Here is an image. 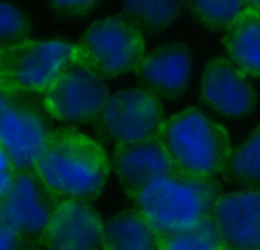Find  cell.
<instances>
[{
	"mask_svg": "<svg viewBox=\"0 0 260 250\" xmlns=\"http://www.w3.org/2000/svg\"><path fill=\"white\" fill-rule=\"evenodd\" d=\"M109 97L104 77L75 61L43 93V107L59 122L89 123L100 118Z\"/></svg>",
	"mask_w": 260,
	"mask_h": 250,
	"instance_id": "7",
	"label": "cell"
},
{
	"mask_svg": "<svg viewBox=\"0 0 260 250\" xmlns=\"http://www.w3.org/2000/svg\"><path fill=\"white\" fill-rule=\"evenodd\" d=\"M219 250H235V248H230V246H224V245H223V246H221Z\"/></svg>",
	"mask_w": 260,
	"mask_h": 250,
	"instance_id": "26",
	"label": "cell"
},
{
	"mask_svg": "<svg viewBox=\"0 0 260 250\" xmlns=\"http://www.w3.org/2000/svg\"><path fill=\"white\" fill-rule=\"evenodd\" d=\"M251 77L230 58H214L203 68L200 95L207 105L228 118H242L256 105V91Z\"/></svg>",
	"mask_w": 260,
	"mask_h": 250,
	"instance_id": "11",
	"label": "cell"
},
{
	"mask_svg": "<svg viewBox=\"0 0 260 250\" xmlns=\"http://www.w3.org/2000/svg\"><path fill=\"white\" fill-rule=\"evenodd\" d=\"M160 241L139 211H125L105 221L102 250H160Z\"/></svg>",
	"mask_w": 260,
	"mask_h": 250,
	"instance_id": "16",
	"label": "cell"
},
{
	"mask_svg": "<svg viewBox=\"0 0 260 250\" xmlns=\"http://www.w3.org/2000/svg\"><path fill=\"white\" fill-rule=\"evenodd\" d=\"M192 68V54L184 43H166L146 52L136 73L153 93L178 97L187 90Z\"/></svg>",
	"mask_w": 260,
	"mask_h": 250,
	"instance_id": "14",
	"label": "cell"
},
{
	"mask_svg": "<svg viewBox=\"0 0 260 250\" xmlns=\"http://www.w3.org/2000/svg\"><path fill=\"white\" fill-rule=\"evenodd\" d=\"M18 172L20 170L13 164V161L0 150V197L9 191V188L15 182Z\"/></svg>",
	"mask_w": 260,
	"mask_h": 250,
	"instance_id": "24",
	"label": "cell"
},
{
	"mask_svg": "<svg viewBox=\"0 0 260 250\" xmlns=\"http://www.w3.org/2000/svg\"><path fill=\"white\" fill-rule=\"evenodd\" d=\"M244 4L248 9H255V11H260V0H244Z\"/></svg>",
	"mask_w": 260,
	"mask_h": 250,
	"instance_id": "25",
	"label": "cell"
},
{
	"mask_svg": "<svg viewBox=\"0 0 260 250\" xmlns=\"http://www.w3.org/2000/svg\"><path fill=\"white\" fill-rule=\"evenodd\" d=\"M0 250H34V238L22 234L8 224H0Z\"/></svg>",
	"mask_w": 260,
	"mask_h": 250,
	"instance_id": "22",
	"label": "cell"
},
{
	"mask_svg": "<svg viewBox=\"0 0 260 250\" xmlns=\"http://www.w3.org/2000/svg\"><path fill=\"white\" fill-rule=\"evenodd\" d=\"M123 16L143 33H160L177 22L184 0H123Z\"/></svg>",
	"mask_w": 260,
	"mask_h": 250,
	"instance_id": "17",
	"label": "cell"
},
{
	"mask_svg": "<svg viewBox=\"0 0 260 250\" xmlns=\"http://www.w3.org/2000/svg\"><path fill=\"white\" fill-rule=\"evenodd\" d=\"M50 132L38 109L0 93V150L20 172L34 170Z\"/></svg>",
	"mask_w": 260,
	"mask_h": 250,
	"instance_id": "8",
	"label": "cell"
},
{
	"mask_svg": "<svg viewBox=\"0 0 260 250\" xmlns=\"http://www.w3.org/2000/svg\"><path fill=\"white\" fill-rule=\"evenodd\" d=\"M55 13L64 16H82L91 13L100 0H47Z\"/></svg>",
	"mask_w": 260,
	"mask_h": 250,
	"instance_id": "23",
	"label": "cell"
},
{
	"mask_svg": "<svg viewBox=\"0 0 260 250\" xmlns=\"http://www.w3.org/2000/svg\"><path fill=\"white\" fill-rule=\"evenodd\" d=\"M223 246L212 220L162 236L160 250H219Z\"/></svg>",
	"mask_w": 260,
	"mask_h": 250,
	"instance_id": "20",
	"label": "cell"
},
{
	"mask_svg": "<svg viewBox=\"0 0 260 250\" xmlns=\"http://www.w3.org/2000/svg\"><path fill=\"white\" fill-rule=\"evenodd\" d=\"M77 61V43L34 40L0 48V93L20 97L43 95L55 79Z\"/></svg>",
	"mask_w": 260,
	"mask_h": 250,
	"instance_id": "4",
	"label": "cell"
},
{
	"mask_svg": "<svg viewBox=\"0 0 260 250\" xmlns=\"http://www.w3.org/2000/svg\"><path fill=\"white\" fill-rule=\"evenodd\" d=\"M30 33H32V23L29 16L18 6L4 0L0 6V43L2 47L29 40Z\"/></svg>",
	"mask_w": 260,
	"mask_h": 250,
	"instance_id": "21",
	"label": "cell"
},
{
	"mask_svg": "<svg viewBox=\"0 0 260 250\" xmlns=\"http://www.w3.org/2000/svg\"><path fill=\"white\" fill-rule=\"evenodd\" d=\"M164 120L159 95L148 88H125L111 93L98 118V129L114 145H123L157 138Z\"/></svg>",
	"mask_w": 260,
	"mask_h": 250,
	"instance_id": "6",
	"label": "cell"
},
{
	"mask_svg": "<svg viewBox=\"0 0 260 250\" xmlns=\"http://www.w3.org/2000/svg\"><path fill=\"white\" fill-rule=\"evenodd\" d=\"M57 202L32 170L18 172L9 191L0 197V224L41 241Z\"/></svg>",
	"mask_w": 260,
	"mask_h": 250,
	"instance_id": "9",
	"label": "cell"
},
{
	"mask_svg": "<svg viewBox=\"0 0 260 250\" xmlns=\"http://www.w3.org/2000/svg\"><path fill=\"white\" fill-rule=\"evenodd\" d=\"M112 166L119 184L130 199H134L141 189L157 179L177 170L159 136L136 143L114 145Z\"/></svg>",
	"mask_w": 260,
	"mask_h": 250,
	"instance_id": "13",
	"label": "cell"
},
{
	"mask_svg": "<svg viewBox=\"0 0 260 250\" xmlns=\"http://www.w3.org/2000/svg\"><path fill=\"white\" fill-rule=\"evenodd\" d=\"M189 11L209 29L226 31L246 9L244 0H184Z\"/></svg>",
	"mask_w": 260,
	"mask_h": 250,
	"instance_id": "18",
	"label": "cell"
},
{
	"mask_svg": "<svg viewBox=\"0 0 260 250\" xmlns=\"http://www.w3.org/2000/svg\"><path fill=\"white\" fill-rule=\"evenodd\" d=\"M210 220L224 246L260 250V189L251 186L221 193Z\"/></svg>",
	"mask_w": 260,
	"mask_h": 250,
	"instance_id": "12",
	"label": "cell"
},
{
	"mask_svg": "<svg viewBox=\"0 0 260 250\" xmlns=\"http://www.w3.org/2000/svg\"><path fill=\"white\" fill-rule=\"evenodd\" d=\"M159 138L175 168L196 177L214 179L226 172L234 152L226 127L196 107L168 116Z\"/></svg>",
	"mask_w": 260,
	"mask_h": 250,
	"instance_id": "3",
	"label": "cell"
},
{
	"mask_svg": "<svg viewBox=\"0 0 260 250\" xmlns=\"http://www.w3.org/2000/svg\"><path fill=\"white\" fill-rule=\"evenodd\" d=\"M223 47L242 72L260 79V11L246 8L224 31Z\"/></svg>",
	"mask_w": 260,
	"mask_h": 250,
	"instance_id": "15",
	"label": "cell"
},
{
	"mask_svg": "<svg viewBox=\"0 0 260 250\" xmlns=\"http://www.w3.org/2000/svg\"><path fill=\"white\" fill-rule=\"evenodd\" d=\"M228 172L234 179L246 184H260V123L232 152Z\"/></svg>",
	"mask_w": 260,
	"mask_h": 250,
	"instance_id": "19",
	"label": "cell"
},
{
	"mask_svg": "<svg viewBox=\"0 0 260 250\" xmlns=\"http://www.w3.org/2000/svg\"><path fill=\"white\" fill-rule=\"evenodd\" d=\"M105 221L87 200H59L41 243L47 250H102Z\"/></svg>",
	"mask_w": 260,
	"mask_h": 250,
	"instance_id": "10",
	"label": "cell"
},
{
	"mask_svg": "<svg viewBox=\"0 0 260 250\" xmlns=\"http://www.w3.org/2000/svg\"><path fill=\"white\" fill-rule=\"evenodd\" d=\"M111 166L98 140L77 129H57L50 132L32 172L57 200H91L107 184Z\"/></svg>",
	"mask_w": 260,
	"mask_h": 250,
	"instance_id": "1",
	"label": "cell"
},
{
	"mask_svg": "<svg viewBox=\"0 0 260 250\" xmlns=\"http://www.w3.org/2000/svg\"><path fill=\"white\" fill-rule=\"evenodd\" d=\"M219 195L214 179L175 170L141 189L132 202L160 236H166L209 220Z\"/></svg>",
	"mask_w": 260,
	"mask_h": 250,
	"instance_id": "2",
	"label": "cell"
},
{
	"mask_svg": "<svg viewBox=\"0 0 260 250\" xmlns=\"http://www.w3.org/2000/svg\"><path fill=\"white\" fill-rule=\"evenodd\" d=\"M146 52L143 31L119 15L93 22L77 41V61L104 79L136 72Z\"/></svg>",
	"mask_w": 260,
	"mask_h": 250,
	"instance_id": "5",
	"label": "cell"
}]
</instances>
